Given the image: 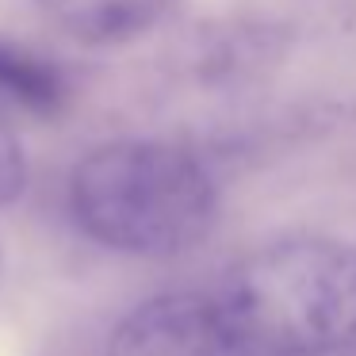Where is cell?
Instances as JSON below:
<instances>
[{"label":"cell","instance_id":"2","mask_svg":"<svg viewBox=\"0 0 356 356\" xmlns=\"http://www.w3.org/2000/svg\"><path fill=\"white\" fill-rule=\"evenodd\" d=\"M249 353L341 356L356 348V249L287 238L241 257L222 287Z\"/></svg>","mask_w":356,"mask_h":356},{"label":"cell","instance_id":"1","mask_svg":"<svg viewBox=\"0 0 356 356\" xmlns=\"http://www.w3.org/2000/svg\"><path fill=\"white\" fill-rule=\"evenodd\" d=\"M215 180L169 142H111L73 169L70 211L92 241L134 257L195 249L215 222Z\"/></svg>","mask_w":356,"mask_h":356},{"label":"cell","instance_id":"4","mask_svg":"<svg viewBox=\"0 0 356 356\" xmlns=\"http://www.w3.org/2000/svg\"><path fill=\"white\" fill-rule=\"evenodd\" d=\"M35 4L65 35L88 47L134 39L172 8V0H35Z\"/></svg>","mask_w":356,"mask_h":356},{"label":"cell","instance_id":"5","mask_svg":"<svg viewBox=\"0 0 356 356\" xmlns=\"http://www.w3.org/2000/svg\"><path fill=\"white\" fill-rule=\"evenodd\" d=\"M0 104L31 115H58L65 108V81L42 54L0 39Z\"/></svg>","mask_w":356,"mask_h":356},{"label":"cell","instance_id":"3","mask_svg":"<svg viewBox=\"0 0 356 356\" xmlns=\"http://www.w3.org/2000/svg\"><path fill=\"white\" fill-rule=\"evenodd\" d=\"M108 356H253L222 299L169 291L138 302L108 341Z\"/></svg>","mask_w":356,"mask_h":356},{"label":"cell","instance_id":"6","mask_svg":"<svg viewBox=\"0 0 356 356\" xmlns=\"http://www.w3.org/2000/svg\"><path fill=\"white\" fill-rule=\"evenodd\" d=\"M27 184V157L19 146L16 127L8 123V115L0 111V207L12 203Z\"/></svg>","mask_w":356,"mask_h":356}]
</instances>
